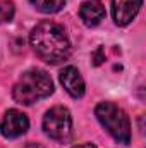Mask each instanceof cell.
Masks as SVG:
<instances>
[{
  "instance_id": "cell-3",
  "label": "cell",
  "mask_w": 146,
  "mask_h": 148,
  "mask_svg": "<svg viewBox=\"0 0 146 148\" xmlns=\"http://www.w3.org/2000/svg\"><path fill=\"white\" fill-rule=\"evenodd\" d=\"M95 115L117 143L127 145L131 141V121L122 107L113 102H102L96 105Z\"/></svg>"
},
{
  "instance_id": "cell-4",
  "label": "cell",
  "mask_w": 146,
  "mask_h": 148,
  "mask_svg": "<svg viewBox=\"0 0 146 148\" xmlns=\"http://www.w3.org/2000/svg\"><path fill=\"white\" fill-rule=\"evenodd\" d=\"M43 131L46 136L59 143H65L72 136V117L69 109L55 105L43 117Z\"/></svg>"
},
{
  "instance_id": "cell-12",
  "label": "cell",
  "mask_w": 146,
  "mask_h": 148,
  "mask_svg": "<svg viewBox=\"0 0 146 148\" xmlns=\"http://www.w3.org/2000/svg\"><path fill=\"white\" fill-rule=\"evenodd\" d=\"M24 148H45L43 145H38V143H28Z\"/></svg>"
},
{
  "instance_id": "cell-11",
  "label": "cell",
  "mask_w": 146,
  "mask_h": 148,
  "mask_svg": "<svg viewBox=\"0 0 146 148\" xmlns=\"http://www.w3.org/2000/svg\"><path fill=\"white\" fill-rule=\"evenodd\" d=\"M71 148H96L93 143H81V145H74Z\"/></svg>"
},
{
  "instance_id": "cell-10",
  "label": "cell",
  "mask_w": 146,
  "mask_h": 148,
  "mask_svg": "<svg viewBox=\"0 0 146 148\" xmlns=\"http://www.w3.org/2000/svg\"><path fill=\"white\" fill-rule=\"evenodd\" d=\"M14 3L10 0H0V23H9L14 17Z\"/></svg>"
},
{
  "instance_id": "cell-9",
  "label": "cell",
  "mask_w": 146,
  "mask_h": 148,
  "mask_svg": "<svg viewBox=\"0 0 146 148\" xmlns=\"http://www.w3.org/2000/svg\"><path fill=\"white\" fill-rule=\"evenodd\" d=\"M31 3L43 14H55L64 7L65 0H31Z\"/></svg>"
},
{
  "instance_id": "cell-7",
  "label": "cell",
  "mask_w": 146,
  "mask_h": 148,
  "mask_svg": "<svg viewBox=\"0 0 146 148\" xmlns=\"http://www.w3.org/2000/svg\"><path fill=\"white\" fill-rule=\"evenodd\" d=\"M60 83L64 86V90L72 97V98H81L86 91V84L81 73L77 71V67L67 66L60 71Z\"/></svg>"
},
{
  "instance_id": "cell-5",
  "label": "cell",
  "mask_w": 146,
  "mask_h": 148,
  "mask_svg": "<svg viewBox=\"0 0 146 148\" xmlns=\"http://www.w3.org/2000/svg\"><path fill=\"white\" fill-rule=\"evenodd\" d=\"M29 129V119L17 109H9L0 122V133L3 138H19Z\"/></svg>"
},
{
  "instance_id": "cell-2",
  "label": "cell",
  "mask_w": 146,
  "mask_h": 148,
  "mask_svg": "<svg viewBox=\"0 0 146 148\" xmlns=\"http://www.w3.org/2000/svg\"><path fill=\"white\" fill-rule=\"evenodd\" d=\"M53 93V81L45 71L31 69L24 73L14 84L12 97L17 103L33 105L38 100H43Z\"/></svg>"
},
{
  "instance_id": "cell-6",
  "label": "cell",
  "mask_w": 146,
  "mask_h": 148,
  "mask_svg": "<svg viewBox=\"0 0 146 148\" xmlns=\"http://www.w3.org/2000/svg\"><path fill=\"white\" fill-rule=\"evenodd\" d=\"M143 0H112V16L117 26H127L141 10Z\"/></svg>"
},
{
  "instance_id": "cell-8",
  "label": "cell",
  "mask_w": 146,
  "mask_h": 148,
  "mask_svg": "<svg viewBox=\"0 0 146 148\" xmlns=\"http://www.w3.org/2000/svg\"><path fill=\"white\" fill-rule=\"evenodd\" d=\"M105 5L102 2H96V0H89V2H84L81 3L79 7V17L81 21L88 26V28H93V26H98L103 19H105Z\"/></svg>"
},
{
  "instance_id": "cell-1",
  "label": "cell",
  "mask_w": 146,
  "mask_h": 148,
  "mask_svg": "<svg viewBox=\"0 0 146 148\" xmlns=\"http://www.w3.org/2000/svg\"><path fill=\"white\" fill-rule=\"evenodd\" d=\"M29 43L36 55L48 64L65 62L71 55V41L64 28L53 21H41L33 28Z\"/></svg>"
}]
</instances>
